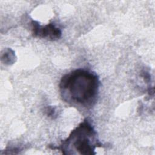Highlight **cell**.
Here are the masks:
<instances>
[{"instance_id":"cell-2","label":"cell","mask_w":155,"mask_h":155,"mask_svg":"<svg viewBox=\"0 0 155 155\" xmlns=\"http://www.w3.org/2000/svg\"><path fill=\"white\" fill-rule=\"evenodd\" d=\"M98 147H102V143L97 140L96 132L91 122L85 119L56 148L61 149L63 153L65 151L76 150L81 154H94Z\"/></svg>"},{"instance_id":"cell-4","label":"cell","mask_w":155,"mask_h":155,"mask_svg":"<svg viewBox=\"0 0 155 155\" xmlns=\"http://www.w3.org/2000/svg\"><path fill=\"white\" fill-rule=\"evenodd\" d=\"M45 112L48 117H53V116L56 115L55 109L52 107H48L45 110Z\"/></svg>"},{"instance_id":"cell-1","label":"cell","mask_w":155,"mask_h":155,"mask_svg":"<svg viewBox=\"0 0 155 155\" xmlns=\"http://www.w3.org/2000/svg\"><path fill=\"white\" fill-rule=\"evenodd\" d=\"M59 86L64 101L88 107H92L96 101L99 79L95 73L79 68L63 76Z\"/></svg>"},{"instance_id":"cell-3","label":"cell","mask_w":155,"mask_h":155,"mask_svg":"<svg viewBox=\"0 0 155 155\" xmlns=\"http://www.w3.org/2000/svg\"><path fill=\"white\" fill-rule=\"evenodd\" d=\"M33 35L36 37L48 38L51 40L59 39L62 35L61 30L53 23L41 26L36 21H31Z\"/></svg>"}]
</instances>
